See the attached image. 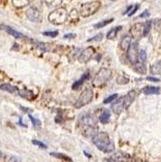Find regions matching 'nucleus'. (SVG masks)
I'll return each mask as SVG.
<instances>
[{"mask_svg": "<svg viewBox=\"0 0 161 162\" xmlns=\"http://www.w3.org/2000/svg\"><path fill=\"white\" fill-rule=\"evenodd\" d=\"M92 142L100 151L104 152H112L114 151V145L111 142L110 136L106 132H98L93 136Z\"/></svg>", "mask_w": 161, "mask_h": 162, "instance_id": "obj_1", "label": "nucleus"}, {"mask_svg": "<svg viewBox=\"0 0 161 162\" xmlns=\"http://www.w3.org/2000/svg\"><path fill=\"white\" fill-rule=\"evenodd\" d=\"M68 19L67 11L65 8H57L49 15V20L53 24H62Z\"/></svg>", "mask_w": 161, "mask_h": 162, "instance_id": "obj_2", "label": "nucleus"}, {"mask_svg": "<svg viewBox=\"0 0 161 162\" xmlns=\"http://www.w3.org/2000/svg\"><path fill=\"white\" fill-rule=\"evenodd\" d=\"M100 7H101V2L97 1V0L84 3L81 7L80 15L83 18H89L90 16H92L93 14H95L100 9Z\"/></svg>", "mask_w": 161, "mask_h": 162, "instance_id": "obj_3", "label": "nucleus"}, {"mask_svg": "<svg viewBox=\"0 0 161 162\" xmlns=\"http://www.w3.org/2000/svg\"><path fill=\"white\" fill-rule=\"evenodd\" d=\"M112 77V71L108 68H101L97 72L95 77L93 78L92 85L93 87H102Z\"/></svg>", "mask_w": 161, "mask_h": 162, "instance_id": "obj_4", "label": "nucleus"}, {"mask_svg": "<svg viewBox=\"0 0 161 162\" xmlns=\"http://www.w3.org/2000/svg\"><path fill=\"white\" fill-rule=\"evenodd\" d=\"M93 98V91L91 88H86L83 92L81 93L80 97L78 98V100L75 103V108L80 109L82 107L86 106V104H89Z\"/></svg>", "mask_w": 161, "mask_h": 162, "instance_id": "obj_5", "label": "nucleus"}, {"mask_svg": "<svg viewBox=\"0 0 161 162\" xmlns=\"http://www.w3.org/2000/svg\"><path fill=\"white\" fill-rule=\"evenodd\" d=\"M138 54H139V46L137 42H131V44L126 51V56L129 62L135 64L138 61Z\"/></svg>", "mask_w": 161, "mask_h": 162, "instance_id": "obj_6", "label": "nucleus"}, {"mask_svg": "<svg viewBox=\"0 0 161 162\" xmlns=\"http://www.w3.org/2000/svg\"><path fill=\"white\" fill-rule=\"evenodd\" d=\"M25 15H26L27 19L30 21H33V23H41L42 20H43L41 12L35 7H31V8L27 9L25 12Z\"/></svg>", "mask_w": 161, "mask_h": 162, "instance_id": "obj_7", "label": "nucleus"}, {"mask_svg": "<svg viewBox=\"0 0 161 162\" xmlns=\"http://www.w3.org/2000/svg\"><path fill=\"white\" fill-rule=\"evenodd\" d=\"M94 54H95V49L91 47V46H90V47H87L86 49H84V50L80 54V56H78L79 62H81V63L89 62V61L93 57Z\"/></svg>", "mask_w": 161, "mask_h": 162, "instance_id": "obj_8", "label": "nucleus"}, {"mask_svg": "<svg viewBox=\"0 0 161 162\" xmlns=\"http://www.w3.org/2000/svg\"><path fill=\"white\" fill-rule=\"evenodd\" d=\"M131 37H133L135 40H139L142 37H145L144 35V23H135L130 29Z\"/></svg>", "mask_w": 161, "mask_h": 162, "instance_id": "obj_9", "label": "nucleus"}, {"mask_svg": "<svg viewBox=\"0 0 161 162\" xmlns=\"http://www.w3.org/2000/svg\"><path fill=\"white\" fill-rule=\"evenodd\" d=\"M136 98V92L135 90H130L126 95L123 96V110L128 109L130 105L133 103V101Z\"/></svg>", "mask_w": 161, "mask_h": 162, "instance_id": "obj_10", "label": "nucleus"}, {"mask_svg": "<svg viewBox=\"0 0 161 162\" xmlns=\"http://www.w3.org/2000/svg\"><path fill=\"white\" fill-rule=\"evenodd\" d=\"M0 29L4 30V31H6L8 33V34L12 35L13 37H15L16 39H23L25 36H24V34H22V33H20L19 31H17V30L13 29L12 27L10 26H7V25H0Z\"/></svg>", "mask_w": 161, "mask_h": 162, "instance_id": "obj_11", "label": "nucleus"}, {"mask_svg": "<svg viewBox=\"0 0 161 162\" xmlns=\"http://www.w3.org/2000/svg\"><path fill=\"white\" fill-rule=\"evenodd\" d=\"M81 124H84V125H86V126H90L92 127L94 125L96 124V118H94V116L92 115H86V117H82L79 120Z\"/></svg>", "mask_w": 161, "mask_h": 162, "instance_id": "obj_12", "label": "nucleus"}, {"mask_svg": "<svg viewBox=\"0 0 161 162\" xmlns=\"http://www.w3.org/2000/svg\"><path fill=\"white\" fill-rule=\"evenodd\" d=\"M115 103L112 104V111L115 115H120L123 111V96L120 97L117 100H115Z\"/></svg>", "mask_w": 161, "mask_h": 162, "instance_id": "obj_13", "label": "nucleus"}, {"mask_svg": "<svg viewBox=\"0 0 161 162\" xmlns=\"http://www.w3.org/2000/svg\"><path fill=\"white\" fill-rule=\"evenodd\" d=\"M133 69H134L135 72L141 75H145L147 73V66H146V63L143 62V61L138 60L135 64H133Z\"/></svg>", "mask_w": 161, "mask_h": 162, "instance_id": "obj_14", "label": "nucleus"}, {"mask_svg": "<svg viewBox=\"0 0 161 162\" xmlns=\"http://www.w3.org/2000/svg\"><path fill=\"white\" fill-rule=\"evenodd\" d=\"M142 92L146 94V95H154V94H160V88L156 87H145L142 89Z\"/></svg>", "mask_w": 161, "mask_h": 162, "instance_id": "obj_15", "label": "nucleus"}, {"mask_svg": "<svg viewBox=\"0 0 161 162\" xmlns=\"http://www.w3.org/2000/svg\"><path fill=\"white\" fill-rule=\"evenodd\" d=\"M131 38L132 37L130 35L123 36L122 39H121L120 42V50L127 51V49H128L130 44H131Z\"/></svg>", "mask_w": 161, "mask_h": 162, "instance_id": "obj_16", "label": "nucleus"}, {"mask_svg": "<svg viewBox=\"0 0 161 162\" xmlns=\"http://www.w3.org/2000/svg\"><path fill=\"white\" fill-rule=\"evenodd\" d=\"M89 78V72H86V73H84V74L82 76V77L80 78V80H78L77 82H75L74 84H73L72 85V88L73 89H78L79 87H81L82 85H83V84L84 82V81L87 80V79Z\"/></svg>", "mask_w": 161, "mask_h": 162, "instance_id": "obj_17", "label": "nucleus"}, {"mask_svg": "<svg viewBox=\"0 0 161 162\" xmlns=\"http://www.w3.org/2000/svg\"><path fill=\"white\" fill-rule=\"evenodd\" d=\"M121 28H122V26H121V25L113 27V28H112L110 31L107 33L106 37H107V39H109V40H113V39H115V37H117L118 31H120V30H121Z\"/></svg>", "mask_w": 161, "mask_h": 162, "instance_id": "obj_18", "label": "nucleus"}, {"mask_svg": "<svg viewBox=\"0 0 161 162\" xmlns=\"http://www.w3.org/2000/svg\"><path fill=\"white\" fill-rule=\"evenodd\" d=\"M0 89H2L4 91H8V92H10V93H15L16 91L19 90V88L10 84H2V85H0Z\"/></svg>", "mask_w": 161, "mask_h": 162, "instance_id": "obj_19", "label": "nucleus"}, {"mask_svg": "<svg viewBox=\"0 0 161 162\" xmlns=\"http://www.w3.org/2000/svg\"><path fill=\"white\" fill-rule=\"evenodd\" d=\"M12 2L16 8H24L31 3V0H12Z\"/></svg>", "mask_w": 161, "mask_h": 162, "instance_id": "obj_20", "label": "nucleus"}, {"mask_svg": "<svg viewBox=\"0 0 161 162\" xmlns=\"http://www.w3.org/2000/svg\"><path fill=\"white\" fill-rule=\"evenodd\" d=\"M150 73L153 75L161 74V61H156L150 67Z\"/></svg>", "mask_w": 161, "mask_h": 162, "instance_id": "obj_21", "label": "nucleus"}, {"mask_svg": "<svg viewBox=\"0 0 161 162\" xmlns=\"http://www.w3.org/2000/svg\"><path fill=\"white\" fill-rule=\"evenodd\" d=\"M110 117H111L110 111H109V110H105V111L101 114V116H100L99 120L103 124H107L109 120H110Z\"/></svg>", "mask_w": 161, "mask_h": 162, "instance_id": "obj_22", "label": "nucleus"}, {"mask_svg": "<svg viewBox=\"0 0 161 162\" xmlns=\"http://www.w3.org/2000/svg\"><path fill=\"white\" fill-rule=\"evenodd\" d=\"M19 94L20 97L22 98L26 99V100H31L33 98V92L31 90H28V89H22L19 91Z\"/></svg>", "mask_w": 161, "mask_h": 162, "instance_id": "obj_23", "label": "nucleus"}, {"mask_svg": "<svg viewBox=\"0 0 161 162\" xmlns=\"http://www.w3.org/2000/svg\"><path fill=\"white\" fill-rule=\"evenodd\" d=\"M35 45L36 47H38L40 50L44 51H51V44H47V43H42L39 41H35Z\"/></svg>", "mask_w": 161, "mask_h": 162, "instance_id": "obj_24", "label": "nucleus"}, {"mask_svg": "<svg viewBox=\"0 0 161 162\" xmlns=\"http://www.w3.org/2000/svg\"><path fill=\"white\" fill-rule=\"evenodd\" d=\"M45 3H46V5L49 6V7L56 8L57 6L61 5L62 0H45Z\"/></svg>", "mask_w": 161, "mask_h": 162, "instance_id": "obj_25", "label": "nucleus"}, {"mask_svg": "<svg viewBox=\"0 0 161 162\" xmlns=\"http://www.w3.org/2000/svg\"><path fill=\"white\" fill-rule=\"evenodd\" d=\"M69 18H70V21L71 23H77L78 20H79V13L76 9H73L71 11V13L69 15Z\"/></svg>", "mask_w": 161, "mask_h": 162, "instance_id": "obj_26", "label": "nucleus"}, {"mask_svg": "<svg viewBox=\"0 0 161 162\" xmlns=\"http://www.w3.org/2000/svg\"><path fill=\"white\" fill-rule=\"evenodd\" d=\"M112 21H114V19H108V20H103V21H100V23H96L95 25H94V28H96V29L102 28V27H104L106 25H108L109 23H111Z\"/></svg>", "mask_w": 161, "mask_h": 162, "instance_id": "obj_27", "label": "nucleus"}, {"mask_svg": "<svg viewBox=\"0 0 161 162\" xmlns=\"http://www.w3.org/2000/svg\"><path fill=\"white\" fill-rule=\"evenodd\" d=\"M117 82L118 85H125L129 82V79L126 76H118L117 78Z\"/></svg>", "mask_w": 161, "mask_h": 162, "instance_id": "obj_28", "label": "nucleus"}, {"mask_svg": "<svg viewBox=\"0 0 161 162\" xmlns=\"http://www.w3.org/2000/svg\"><path fill=\"white\" fill-rule=\"evenodd\" d=\"M138 60L139 61H143V62H145V61L147 60V53H146L145 50H139Z\"/></svg>", "mask_w": 161, "mask_h": 162, "instance_id": "obj_29", "label": "nucleus"}, {"mask_svg": "<svg viewBox=\"0 0 161 162\" xmlns=\"http://www.w3.org/2000/svg\"><path fill=\"white\" fill-rule=\"evenodd\" d=\"M28 118H29V120L32 121V124L34 125L35 127H40L41 126L40 120H37V118H35L34 117H32L31 115H28Z\"/></svg>", "mask_w": 161, "mask_h": 162, "instance_id": "obj_30", "label": "nucleus"}, {"mask_svg": "<svg viewBox=\"0 0 161 162\" xmlns=\"http://www.w3.org/2000/svg\"><path fill=\"white\" fill-rule=\"evenodd\" d=\"M103 39V33H98L97 35L95 36H93V37L91 38H89V40H87V42H99V41H101Z\"/></svg>", "mask_w": 161, "mask_h": 162, "instance_id": "obj_31", "label": "nucleus"}, {"mask_svg": "<svg viewBox=\"0 0 161 162\" xmlns=\"http://www.w3.org/2000/svg\"><path fill=\"white\" fill-rule=\"evenodd\" d=\"M43 35L44 36H49V37H51V38H54L56 36L58 35V31H56V30H53V31H44Z\"/></svg>", "mask_w": 161, "mask_h": 162, "instance_id": "obj_32", "label": "nucleus"}, {"mask_svg": "<svg viewBox=\"0 0 161 162\" xmlns=\"http://www.w3.org/2000/svg\"><path fill=\"white\" fill-rule=\"evenodd\" d=\"M51 155H53V156L54 157H58V158H61V159H64L65 161H72L71 159H70L69 157L66 156L65 154H56V152H51Z\"/></svg>", "mask_w": 161, "mask_h": 162, "instance_id": "obj_33", "label": "nucleus"}, {"mask_svg": "<svg viewBox=\"0 0 161 162\" xmlns=\"http://www.w3.org/2000/svg\"><path fill=\"white\" fill-rule=\"evenodd\" d=\"M117 93H115V94H112V95H110L108 97V98H106L104 100V104H109V103H112L113 101H115V99L117 98Z\"/></svg>", "mask_w": 161, "mask_h": 162, "instance_id": "obj_34", "label": "nucleus"}, {"mask_svg": "<svg viewBox=\"0 0 161 162\" xmlns=\"http://www.w3.org/2000/svg\"><path fill=\"white\" fill-rule=\"evenodd\" d=\"M32 144H33V145H36V146L40 147V148H42V149H47V145H46V144L42 143L40 141H37V140H33Z\"/></svg>", "mask_w": 161, "mask_h": 162, "instance_id": "obj_35", "label": "nucleus"}, {"mask_svg": "<svg viewBox=\"0 0 161 162\" xmlns=\"http://www.w3.org/2000/svg\"><path fill=\"white\" fill-rule=\"evenodd\" d=\"M139 7H140V5H139V4H136V5H134V6H133L132 10H131V11H130V12H129V13H128V14H127V15H128V17H132V16H133V15H134V14L136 13V12H137V11H138V9H139Z\"/></svg>", "mask_w": 161, "mask_h": 162, "instance_id": "obj_36", "label": "nucleus"}, {"mask_svg": "<svg viewBox=\"0 0 161 162\" xmlns=\"http://www.w3.org/2000/svg\"><path fill=\"white\" fill-rule=\"evenodd\" d=\"M75 37H76L75 33H68V34H65L64 35V38L65 39H74Z\"/></svg>", "mask_w": 161, "mask_h": 162, "instance_id": "obj_37", "label": "nucleus"}, {"mask_svg": "<svg viewBox=\"0 0 161 162\" xmlns=\"http://www.w3.org/2000/svg\"><path fill=\"white\" fill-rule=\"evenodd\" d=\"M148 16H150V12L144 11L141 15H140V18H148Z\"/></svg>", "mask_w": 161, "mask_h": 162, "instance_id": "obj_38", "label": "nucleus"}, {"mask_svg": "<svg viewBox=\"0 0 161 162\" xmlns=\"http://www.w3.org/2000/svg\"><path fill=\"white\" fill-rule=\"evenodd\" d=\"M147 80H148V81H150V82H160L159 79H157V78H153V77H148V78H147Z\"/></svg>", "mask_w": 161, "mask_h": 162, "instance_id": "obj_39", "label": "nucleus"}, {"mask_svg": "<svg viewBox=\"0 0 161 162\" xmlns=\"http://www.w3.org/2000/svg\"><path fill=\"white\" fill-rule=\"evenodd\" d=\"M8 162H20V161L19 160V158H17L16 156H12L10 157V159H9Z\"/></svg>", "mask_w": 161, "mask_h": 162, "instance_id": "obj_40", "label": "nucleus"}, {"mask_svg": "<svg viewBox=\"0 0 161 162\" xmlns=\"http://www.w3.org/2000/svg\"><path fill=\"white\" fill-rule=\"evenodd\" d=\"M132 8H133V5H130V6H128V7H127V9H126V10L123 12V15H126V14H128L129 12L132 10Z\"/></svg>", "mask_w": 161, "mask_h": 162, "instance_id": "obj_41", "label": "nucleus"}, {"mask_svg": "<svg viewBox=\"0 0 161 162\" xmlns=\"http://www.w3.org/2000/svg\"><path fill=\"white\" fill-rule=\"evenodd\" d=\"M19 124H20V125H22V126H24V124L22 123V118H20V121H19Z\"/></svg>", "mask_w": 161, "mask_h": 162, "instance_id": "obj_42", "label": "nucleus"}, {"mask_svg": "<svg viewBox=\"0 0 161 162\" xmlns=\"http://www.w3.org/2000/svg\"><path fill=\"white\" fill-rule=\"evenodd\" d=\"M84 154H86V156H87V157H89V158H90V157H91V155H90L89 154H87V152H86V151H84Z\"/></svg>", "mask_w": 161, "mask_h": 162, "instance_id": "obj_43", "label": "nucleus"}, {"mask_svg": "<svg viewBox=\"0 0 161 162\" xmlns=\"http://www.w3.org/2000/svg\"><path fill=\"white\" fill-rule=\"evenodd\" d=\"M101 56H102V54H99V56H97V58H96V59H97V61H99V60H100V58H101Z\"/></svg>", "mask_w": 161, "mask_h": 162, "instance_id": "obj_44", "label": "nucleus"}, {"mask_svg": "<svg viewBox=\"0 0 161 162\" xmlns=\"http://www.w3.org/2000/svg\"><path fill=\"white\" fill-rule=\"evenodd\" d=\"M2 156V152H1V151H0V157Z\"/></svg>", "mask_w": 161, "mask_h": 162, "instance_id": "obj_45", "label": "nucleus"}, {"mask_svg": "<svg viewBox=\"0 0 161 162\" xmlns=\"http://www.w3.org/2000/svg\"><path fill=\"white\" fill-rule=\"evenodd\" d=\"M112 1H117V0H112Z\"/></svg>", "mask_w": 161, "mask_h": 162, "instance_id": "obj_46", "label": "nucleus"}]
</instances>
